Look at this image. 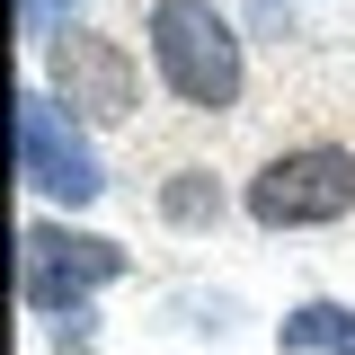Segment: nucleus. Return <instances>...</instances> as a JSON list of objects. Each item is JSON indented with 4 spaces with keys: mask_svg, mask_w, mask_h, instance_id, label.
<instances>
[{
    "mask_svg": "<svg viewBox=\"0 0 355 355\" xmlns=\"http://www.w3.org/2000/svg\"><path fill=\"white\" fill-rule=\"evenodd\" d=\"M142 44H151V71L178 107L196 116H231L240 89H249V53H240V27L214 0H151L142 9Z\"/></svg>",
    "mask_w": 355,
    "mask_h": 355,
    "instance_id": "1",
    "label": "nucleus"
},
{
    "mask_svg": "<svg viewBox=\"0 0 355 355\" xmlns=\"http://www.w3.org/2000/svg\"><path fill=\"white\" fill-rule=\"evenodd\" d=\"M240 214L258 231H329L355 214V151L347 142H293L266 151L258 178L240 187Z\"/></svg>",
    "mask_w": 355,
    "mask_h": 355,
    "instance_id": "2",
    "label": "nucleus"
},
{
    "mask_svg": "<svg viewBox=\"0 0 355 355\" xmlns=\"http://www.w3.org/2000/svg\"><path fill=\"white\" fill-rule=\"evenodd\" d=\"M125 240H107V231H71V222L36 214L18 231V302L36 311V320H80L89 293H107L116 275H125Z\"/></svg>",
    "mask_w": 355,
    "mask_h": 355,
    "instance_id": "3",
    "label": "nucleus"
},
{
    "mask_svg": "<svg viewBox=\"0 0 355 355\" xmlns=\"http://www.w3.org/2000/svg\"><path fill=\"white\" fill-rule=\"evenodd\" d=\"M18 187H36V196L71 205V214L107 196V169H98V151H89L80 116H62L44 80L18 89Z\"/></svg>",
    "mask_w": 355,
    "mask_h": 355,
    "instance_id": "4",
    "label": "nucleus"
},
{
    "mask_svg": "<svg viewBox=\"0 0 355 355\" xmlns=\"http://www.w3.org/2000/svg\"><path fill=\"white\" fill-rule=\"evenodd\" d=\"M44 89L62 116L80 125H125L142 107V62H133L125 36H98V27H71L62 44H44Z\"/></svg>",
    "mask_w": 355,
    "mask_h": 355,
    "instance_id": "5",
    "label": "nucleus"
},
{
    "mask_svg": "<svg viewBox=\"0 0 355 355\" xmlns=\"http://www.w3.org/2000/svg\"><path fill=\"white\" fill-rule=\"evenodd\" d=\"M275 347L284 355H355V302H329V293H311L275 320Z\"/></svg>",
    "mask_w": 355,
    "mask_h": 355,
    "instance_id": "6",
    "label": "nucleus"
},
{
    "mask_svg": "<svg viewBox=\"0 0 355 355\" xmlns=\"http://www.w3.org/2000/svg\"><path fill=\"white\" fill-rule=\"evenodd\" d=\"M222 214H231V196H222L214 169H169L160 178V222L169 231H214Z\"/></svg>",
    "mask_w": 355,
    "mask_h": 355,
    "instance_id": "7",
    "label": "nucleus"
},
{
    "mask_svg": "<svg viewBox=\"0 0 355 355\" xmlns=\"http://www.w3.org/2000/svg\"><path fill=\"white\" fill-rule=\"evenodd\" d=\"M80 27V0H18V36L27 44H62Z\"/></svg>",
    "mask_w": 355,
    "mask_h": 355,
    "instance_id": "8",
    "label": "nucleus"
},
{
    "mask_svg": "<svg viewBox=\"0 0 355 355\" xmlns=\"http://www.w3.org/2000/svg\"><path fill=\"white\" fill-rule=\"evenodd\" d=\"M53 355H98V347H89V311L71 320V329H62V338H53Z\"/></svg>",
    "mask_w": 355,
    "mask_h": 355,
    "instance_id": "9",
    "label": "nucleus"
}]
</instances>
